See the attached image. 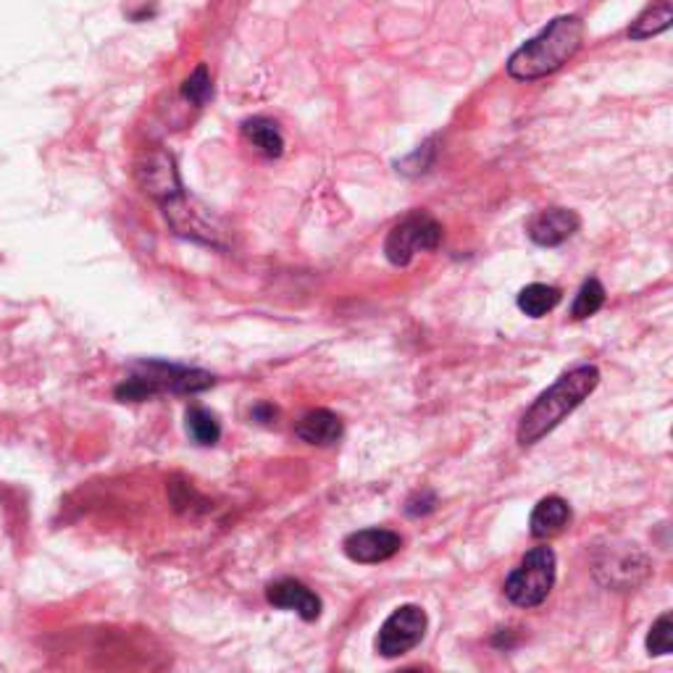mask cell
<instances>
[{
	"mask_svg": "<svg viewBox=\"0 0 673 673\" xmlns=\"http://www.w3.org/2000/svg\"><path fill=\"white\" fill-rule=\"evenodd\" d=\"M673 650V619L671 613H663L660 619L652 624L650 634H647V652L650 656H669Z\"/></svg>",
	"mask_w": 673,
	"mask_h": 673,
	"instance_id": "obj_19",
	"label": "cell"
},
{
	"mask_svg": "<svg viewBox=\"0 0 673 673\" xmlns=\"http://www.w3.org/2000/svg\"><path fill=\"white\" fill-rule=\"evenodd\" d=\"M571 521V508L563 497L550 495L545 500L537 502V508L532 511L529 519V532L534 539H550L558 537Z\"/></svg>",
	"mask_w": 673,
	"mask_h": 673,
	"instance_id": "obj_12",
	"label": "cell"
},
{
	"mask_svg": "<svg viewBox=\"0 0 673 673\" xmlns=\"http://www.w3.org/2000/svg\"><path fill=\"white\" fill-rule=\"evenodd\" d=\"M561 303V289L550 285H529L519 292V308L532 319H543L552 308Z\"/></svg>",
	"mask_w": 673,
	"mask_h": 673,
	"instance_id": "obj_15",
	"label": "cell"
},
{
	"mask_svg": "<svg viewBox=\"0 0 673 673\" xmlns=\"http://www.w3.org/2000/svg\"><path fill=\"white\" fill-rule=\"evenodd\" d=\"M182 96H185L187 100H190L192 105H205L213 96V85H211V74L209 68H205L203 64H200L195 72L190 74V77L185 79V85H182Z\"/></svg>",
	"mask_w": 673,
	"mask_h": 673,
	"instance_id": "obj_18",
	"label": "cell"
},
{
	"mask_svg": "<svg viewBox=\"0 0 673 673\" xmlns=\"http://www.w3.org/2000/svg\"><path fill=\"white\" fill-rule=\"evenodd\" d=\"M213 385V376L198 369L172 366V363H145L135 376L116 387L119 400H148L161 392H200Z\"/></svg>",
	"mask_w": 673,
	"mask_h": 673,
	"instance_id": "obj_3",
	"label": "cell"
},
{
	"mask_svg": "<svg viewBox=\"0 0 673 673\" xmlns=\"http://www.w3.org/2000/svg\"><path fill=\"white\" fill-rule=\"evenodd\" d=\"M671 22H673L671 0H656V3H652L632 27H628V37H632V40H647V37L665 33V29L671 27Z\"/></svg>",
	"mask_w": 673,
	"mask_h": 673,
	"instance_id": "obj_14",
	"label": "cell"
},
{
	"mask_svg": "<svg viewBox=\"0 0 673 673\" xmlns=\"http://www.w3.org/2000/svg\"><path fill=\"white\" fill-rule=\"evenodd\" d=\"M187 432H190V437L198 445H216L219 437H222V426H219V421L213 419V413L205 411V408H190L187 411Z\"/></svg>",
	"mask_w": 673,
	"mask_h": 673,
	"instance_id": "obj_16",
	"label": "cell"
},
{
	"mask_svg": "<svg viewBox=\"0 0 673 673\" xmlns=\"http://www.w3.org/2000/svg\"><path fill=\"white\" fill-rule=\"evenodd\" d=\"M584 40V24L578 16H558L508 61V74L519 82L543 79L556 74L578 53Z\"/></svg>",
	"mask_w": 673,
	"mask_h": 673,
	"instance_id": "obj_2",
	"label": "cell"
},
{
	"mask_svg": "<svg viewBox=\"0 0 673 673\" xmlns=\"http://www.w3.org/2000/svg\"><path fill=\"white\" fill-rule=\"evenodd\" d=\"M600 385V371L595 366H576L565 371L550 389H545L537 400L526 408L519 421V443L537 445L545 434H550L565 416L576 411Z\"/></svg>",
	"mask_w": 673,
	"mask_h": 673,
	"instance_id": "obj_1",
	"label": "cell"
},
{
	"mask_svg": "<svg viewBox=\"0 0 673 673\" xmlns=\"http://www.w3.org/2000/svg\"><path fill=\"white\" fill-rule=\"evenodd\" d=\"M426 626H429V619H426L424 608L400 606L385 624H382L379 637H376V652H379L382 658L406 656V652H411L413 647L424 639Z\"/></svg>",
	"mask_w": 673,
	"mask_h": 673,
	"instance_id": "obj_6",
	"label": "cell"
},
{
	"mask_svg": "<svg viewBox=\"0 0 673 673\" xmlns=\"http://www.w3.org/2000/svg\"><path fill=\"white\" fill-rule=\"evenodd\" d=\"M578 216L569 209H545L539 213H534L529 226L532 242L543 245V248H556V245H563L569 237L576 235L578 229Z\"/></svg>",
	"mask_w": 673,
	"mask_h": 673,
	"instance_id": "obj_9",
	"label": "cell"
},
{
	"mask_svg": "<svg viewBox=\"0 0 673 673\" xmlns=\"http://www.w3.org/2000/svg\"><path fill=\"white\" fill-rule=\"evenodd\" d=\"M137 182H140V187L150 198L161 200V203L177 198L182 192V182L177 166H174V159L169 153H163V150H153V153H148L137 163Z\"/></svg>",
	"mask_w": 673,
	"mask_h": 673,
	"instance_id": "obj_7",
	"label": "cell"
},
{
	"mask_svg": "<svg viewBox=\"0 0 673 673\" xmlns=\"http://www.w3.org/2000/svg\"><path fill=\"white\" fill-rule=\"evenodd\" d=\"M602 306H606V289H602V285L597 279H587L582 285V289H578L574 308H571V316L589 319V316H595Z\"/></svg>",
	"mask_w": 673,
	"mask_h": 673,
	"instance_id": "obj_17",
	"label": "cell"
},
{
	"mask_svg": "<svg viewBox=\"0 0 673 673\" xmlns=\"http://www.w3.org/2000/svg\"><path fill=\"white\" fill-rule=\"evenodd\" d=\"M443 242V226L429 213H411L387 235L385 253L395 266H408L419 253L437 250Z\"/></svg>",
	"mask_w": 673,
	"mask_h": 673,
	"instance_id": "obj_5",
	"label": "cell"
},
{
	"mask_svg": "<svg viewBox=\"0 0 673 673\" xmlns=\"http://www.w3.org/2000/svg\"><path fill=\"white\" fill-rule=\"evenodd\" d=\"M402 547V539L398 532L389 529H361L353 532L348 539L342 543L345 556L350 558L353 563H385L395 556Z\"/></svg>",
	"mask_w": 673,
	"mask_h": 673,
	"instance_id": "obj_8",
	"label": "cell"
},
{
	"mask_svg": "<svg viewBox=\"0 0 673 673\" xmlns=\"http://www.w3.org/2000/svg\"><path fill=\"white\" fill-rule=\"evenodd\" d=\"M556 584V552L550 547H534L506 578V597L519 608H537L547 600Z\"/></svg>",
	"mask_w": 673,
	"mask_h": 673,
	"instance_id": "obj_4",
	"label": "cell"
},
{
	"mask_svg": "<svg viewBox=\"0 0 673 673\" xmlns=\"http://www.w3.org/2000/svg\"><path fill=\"white\" fill-rule=\"evenodd\" d=\"M253 416H256V419H261L263 424H269V421H272V419L276 416V411H274L272 406H258L256 411H253Z\"/></svg>",
	"mask_w": 673,
	"mask_h": 673,
	"instance_id": "obj_21",
	"label": "cell"
},
{
	"mask_svg": "<svg viewBox=\"0 0 673 673\" xmlns=\"http://www.w3.org/2000/svg\"><path fill=\"white\" fill-rule=\"evenodd\" d=\"M266 600L274 608L295 610L303 621H316L321 615V600L316 593L306 587L298 578H279V582L269 584Z\"/></svg>",
	"mask_w": 673,
	"mask_h": 673,
	"instance_id": "obj_10",
	"label": "cell"
},
{
	"mask_svg": "<svg viewBox=\"0 0 673 673\" xmlns=\"http://www.w3.org/2000/svg\"><path fill=\"white\" fill-rule=\"evenodd\" d=\"M342 419L337 413L326 411V408H316V411L306 413L300 424L295 426V434L308 445H319V448H329L342 439Z\"/></svg>",
	"mask_w": 673,
	"mask_h": 673,
	"instance_id": "obj_11",
	"label": "cell"
},
{
	"mask_svg": "<svg viewBox=\"0 0 673 673\" xmlns=\"http://www.w3.org/2000/svg\"><path fill=\"white\" fill-rule=\"evenodd\" d=\"M242 135L248 137L263 155H269V159H279L282 150H285V137H282V132L276 129L272 119L263 116L248 119V122L242 124Z\"/></svg>",
	"mask_w": 673,
	"mask_h": 673,
	"instance_id": "obj_13",
	"label": "cell"
},
{
	"mask_svg": "<svg viewBox=\"0 0 673 673\" xmlns=\"http://www.w3.org/2000/svg\"><path fill=\"white\" fill-rule=\"evenodd\" d=\"M432 508H434V495L432 493H421V495L411 497V500H408L406 511L411 513V515H424V513H429Z\"/></svg>",
	"mask_w": 673,
	"mask_h": 673,
	"instance_id": "obj_20",
	"label": "cell"
}]
</instances>
